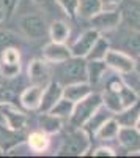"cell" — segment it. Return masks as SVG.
<instances>
[{
	"instance_id": "6da1fadb",
	"label": "cell",
	"mask_w": 140,
	"mask_h": 158,
	"mask_svg": "<svg viewBox=\"0 0 140 158\" xmlns=\"http://www.w3.org/2000/svg\"><path fill=\"white\" fill-rule=\"evenodd\" d=\"M55 74L58 76L55 81L61 85H68L74 82H84L87 79V62L85 57H74L55 63Z\"/></svg>"
},
{
	"instance_id": "7a4b0ae2",
	"label": "cell",
	"mask_w": 140,
	"mask_h": 158,
	"mask_svg": "<svg viewBox=\"0 0 140 158\" xmlns=\"http://www.w3.org/2000/svg\"><path fill=\"white\" fill-rule=\"evenodd\" d=\"M101 104H103V97H99L96 94H90L85 98H82L80 101L74 103V109L69 117L71 125L76 128H82Z\"/></svg>"
},
{
	"instance_id": "3957f363",
	"label": "cell",
	"mask_w": 140,
	"mask_h": 158,
	"mask_svg": "<svg viewBox=\"0 0 140 158\" xmlns=\"http://www.w3.org/2000/svg\"><path fill=\"white\" fill-rule=\"evenodd\" d=\"M88 149H90V139H88L87 133L82 130H77V131L69 133L61 141L58 153L69 155V156H79V155H84Z\"/></svg>"
},
{
	"instance_id": "277c9868",
	"label": "cell",
	"mask_w": 140,
	"mask_h": 158,
	"mask_svg": "<svg viewBox=\"0 0 140 158\" xmlns=\"http://www.w3.org/2000/svg\"><path fill=\"white\" fill-rule=\"evenodd\" d=\"M19 27L24 32L25 36L33 38V40H40L46 33H49V27H47L46 19L43 16H40V15H36V11L21 15Z\"/></svg>"
},
{
	"instance_id": "5b68a950",
	"label": "cell",
	"mask_w": 140,
	"mask_h": 158,
	"mask_svg": "<svg viewBox=\"0 0 140 158\" xmlns=\"http://www.w3.org/2000/svg\"><path fill=\"white\" fill-rule=\"evenodd\" d=\"M104 62L107 63V67L113 70L118 74H131L134 73V57L129 56L128 52L120 51V49H109V52L104 57Z\"/></svg>"
},
{
	"instance_id": "8992f818",
	"label": "cell",
	"mask_w": 140,
	"mask_h": 158,
	"mask_svg": "<svg viewBox=\"0 0 140 158\" xmlns=\"http://www.w3.org/2000/svg\"><path fill=\"white\" fill-rule=\"evenodd\" d=\"M93 29H96L99 33H110L117 30L121 24V13L118 10H101L99 13L90 19Z\"/></svg>"
},
{
	"instance_id": "52a82bcc",
	"label": "cell",
	"mask_w": 140,
	"mask_h": 158,
	"mask_svg": "<svg viewBox=\"0 0 140 158\" xmlns=\"http://www.w3.org/2000/svg\"><path fill=\"white\" fill-rule=\"evenodd\" d=\"M98 38H99V32L93 27L82 32L77 36V40L69 46L71 56H74V57H87V54L90 52V49L93 48V44H95V41Z\"/></svg>"
},
{
	"instance_id": "ba28073f",
	"label": "cell",
	"mask_w": 140,
	"mask_h": 158,
	"mask_svg": "<svg viewBox=\"0 0 140 158\" xmlns=\"http://www.w3.org/2000/svg\"><path fill=\"white\" fill-rule=\"evenodd\" d=\"M121 22L126 27L140 30V0H123L120 5Z\"/></svg>"
},
{
	"instance_id": "9c48e42d",
	"label": "cell",
	"mask_w": 140,
	"mask_h": 158,
	"mask_svg": "<svg viewBox=\"0 0 140 158\" xmlns=\"http://www.w3.org/2000/svg\"><path fill=\"white\" fill-rule=\"evenodd\" d=\"M120 146L129 153L135 155L140 152V131L135 127H121L117 136Z\"/></svg>"
},
{
	"instance_id": "30bf717a",
	"label": "cell",
	"mask_w": 140,
	"mask_h": 158,
	"mask_svg": "<svg viewBox=\"0 0 140 158\" xmlns=\"http://www.w3.org/2000/svg\"><path fill=\"white\" fill-rule=\"evenodd\" d=\"M61 97H63V85L60 82H57V81H50L43 90L40 111L41 112H49L57 104V101Z\"/></svg>"
},
{
	"instance_id": "8fae6325",
	"label": "cell",
	"mask_w": 140,
	"mask_h": 158,
	"mask_svg": "<svg viewBox=\"0 0 140 158\" xmlns=\"http://www.w3.org/2000/svg\"><path fill=\"white\" fill-rule=\"evenodd\" d=\"M43 57L49 63H58L71 57V51L65 43L50 41L43 48Z\"/></svg>"
},
{
	"instance_id": "7c38bea8",
	"label": "cell",
	"mask_w": 140,
	"mask_h": 158,
	"mask_svg": "<svg viewBox=\"0 0 140 158\" xmlns=\"http://www.w3.org/2000/svg\"><path fill=\"white\" fill-rule=\"evenodd\" d=\"M29 79L32 84L46 87L50 79V70L46 60H33L29 67Z\"/></svg>"
},
{
	"instance_id": "4fadbf2b",
	"label": "cell",
	"mask_w": 140,
	"mask_h": 158,
	"mask_svg": "<svg viewBox=\"0 0 140 158\" xmlns=\"http://www.w3.org/2000/svg\"><path fill=\"white\" fill-rule=\"evenodd\" d=\"M121 36V49L120 51H124L128 52L129 56L135 57L140 54V30H134V29H126L124 32L120 33Z\"/></svg>"
},
{
	"instance_id": "5bb4252c",
	"label": "cell",
	"mask_w": 140,
	"mask_h": 158,
	"mask_svg": "<svg viewBox=\"0 0 140 158\" xmlns=\"http://www.w3.org/2000/svg\"><path fill=\"white\" fill-rule=\"evenodd\" d=\"M43 90H44L43 85H36V84L29 85L21 94V103H22V106L30 109V111L40 109L41 98H43Z\"/></svg>"
},
{
	"instance_id": "9a60e30c",
	"label": "cell",
	"mask_w": 140,
	"mask_h": 158,
	"mask_svg": "<svg viewBox=\"0 0 140 158\" xmlns=\"http://www.w3.org/2000/svg\"><path fill=\"white\" fill-rule=\"evenodd\" d=\"M90 94H91V84L88 81L63 85V97L71 100L72 103L80 101L82 98H85L87 95H90Z\"/></svg>"
},
{
	"instance_id": "2e32d148",
	"label": "cell",
	"mask_w": 140,
	"mask_h": 158,
	"mask_svg": "<svg viewBox=\"0 0 140 158\" xmlns=\"http://www.w3.org/2000/svg\"><path fill=\"white\" fill-rule=\"evenodd\" d=\"M138 115H140V100H137L131 106L113 114V117L118 120L120 127H135V123L138 120Z\"/></svg>"
},
{
	"instance_id": "e0dca14e",
	"label": "cell",
	"mask_w": 140,
	"mask_h": 158,
	"mask_svg": "<svg viewBox=\"0 0 140 158\" xmlns=\"http://www.w3.org/2000/svg\"><path fill=\"white\" fill-rule=\"evenodd\" d=\"M112 115H113V112L103 103V104H101V106L93 112V115L88 118V122H87L84 127H87V131H88V133H93V135H95L96 130H98L101 125H103V123L107 120V118H110Z\"/></svg>"
},
{
	"instance_id": "ac0fdd59",
	"label": "cell",
	"mask_w": 140,
	"mask_h": 158,
	"mask_svg": "<svg viewBox=\"0 0 140 158\" xmlns=\"http://www.w3.org/2000/svg\"><path fill=\"white\" fill-rule=\"evenodd\" d=\"M120 128H121V127H120L118 120L112 115L110 118H107V120L96 130L95 136H96L99 141H112V139H115V138L118 136Z\"/></svg>"
},
{
	"instance_id": "d6986e66",
	"label": "cell",
	"mask_w": 140,
	"mask_h": 158,
	"mask_svg": "<svg viewBox=\"0 0 140 158\" xmlns=\"http://www.w3.org/2000/svg\"><path fill=\"white\" fill-rule=\"evenodd\" d=\"M107 63L104 60H88L87 62V79L90 84H98L107 73Z\"/></svg>"
},
{
	"instance_id": "ffe728a7",
	"label": "cell",
	"mask_w": 140,
	"mask_h": 158,
	"mask_svg": "<svg viewBox=\"0 0 140 158\" xmlns=\"http://www.w3.org/2000/svg\"><path fill=\"white\" fill-rule=\"evenodd\" d=\"M49 36H50V41L66 43L68 36H69V25L65 21L55 19L54 22H50V25H49Z\"/></svg>"
},
{
	"instance_id": "44dd1931",
	"label": "cell",
	"mask_w": 140,
	"mask_h": 158,
	"mask_svg": "<svg viewBox=\"0 0 140 158\" xmlns=\"http://www.w3.org/2000/svg\"><path fill=\"white\" fill-rule=\"evenodd\" d=\"M110 48H112L110 46V40L99 35V38L95 41L93 48L90 49V52L87 54L85 59L87 60H104V57H106V54L109 52Z\"/></svg>"
},
{
	"instance_id": "7402d4cb",
	"label": "cell",
	"mask_w": 140,
	"mask_h": 158,
	"mask_svg": "<svg viewBox=\"0 0 140 158\" xmlns=\"http://www.w3.org/2000/svg\"><path fill=\"white\" fill-rule=\"evenodd\" d=\"M101 10H103L101 0H79L77 15L84 19H91Z\"/></svg>"
},
{
	"instance_id": "603a6c76",
	"label": "cell",
	"mask_w": 140,
	"mask_h": 158,
	"mask_svg": "<svg viewBox=\"0 0 140 158\" xmlns=\"http://www.w3.org/2000/svg\"><path fill=\"white\" fill-rule=\"evenodd\" d=\"M27 146L33 152H44L49 147V138L44 131H33L27 139Z\"/></svg>"
},
{
	"instance_id": "cb8c5ba5",
	"label": "cell",
	"mask_w": 140,
	"mask_h": 158,
	"mask_svg": "<svg viewBox=\"0 0 140 158\" xmlns=\"http://www.w3.org/2000/svg\"><path fill=\"white\" fill-rule=\"evenodd\" d=\"M3 117H5V122L10 128L13 130H21L25 123V117L24 114H21L19 111H16L14 108H3Z\"/></svg>"
},
{
	"instance_id": "d4e9b609",
	"label": "cell",
	"mask_w": 140,
	"mask_h": 158,
	"mask_svg": "<svg viewBox=\"0 0 140 158\" xmlns=\"http://www.w3.org/2000/svg\"><path fill=\"white\" fill-rule=\"evenodd\" d=\"M41 118H40V125L43 128L44 133H57L61 127L60 117L50 114V112H41Z\"/></svg>"
},
{
	"instance_id": "484cf974",
	"label": "cell",
	"mask_w": 140,
	"mask_h": 158,
	"mask_svg": "<svg viewBox=\"0 0 140 158\" xmlns=\"http://www.w3.org/2000/svg\"><path fill=\"white\" fill-rule=\"evenodd\" d=\"M72 109H74V103H72L71 100L65 98V97H61V98L57 101V104H55V106L50 109L49 112L54 114V115H57V117H60V118H63V117H71Z\"/></svg>"
},
{
	"instance_id": "4316f807",
	"label": "cell",
	"mask_w": 140,
	"mask_h": 158,
	"mask_svg": "<svg viewBox=\"0 0 140 158\" xmlns=\"http://www.w3.org/2000/svg\"><path fill=\"white\" fill-rule=\"evenodd\" d=\"M57 5L65 11V15L69 18L77 16V8H79V0H55Z\"/></svg>"
},
{
	"instance_id": "83f0119b",
	"label": "cell",
	"mask_w": 140,
	"mask_h": 158,
	"mask_svg": "<svg viewBox=\"0 0 140 158\" xmlns=\"http://www.w3.org/2000/svg\"><path fill=\"white\" fill-rule=\"evenodd\" d=\"M21 71V63H3L0 62V76L3 77H14Z\"/></svg>"
},
{
	"instance_id": "f1b7e54d",
	"label": "cell",
	"mask_w": 140,
	"mask_h": 158,
	"mask_svg": "<svg viewBox=\"0 0 140 158\" xmlns=\"http://www.w3.org/2000/svg\"><path fill=\"white\" fill-rule=\"evenodd\" d=\"M16 3H18V0H0V8L3 10V15H5V18L11 16L13 13H14Z\"/></svg>"
},
{
	"instance_id": "f546056e",
	"label": "cell",
	"mask_w": 140,
	"mask_h": 158,
	"mask_svg": "<svg viewBox=\"0 0 140 158\" xmlns=\"http://www.w3.org/2000/svg\"><path fill=\"white\" fill-rule=\"evenodd\" d=\"M13 44V36L8 32H0V52H2L5 48Z\"/></svg>"
},
{
	"instance_id": "4dcf8cb0",
	"label": "cell",
	"mask_w": 140,
	"mask_h": 158,
	"mask_svg": "<svg viewBox=\"0 0 140 158\" xmlns=\"http://www.w3.org/2000/svg\"><path fill=\"white\" fill-rule=\"evenodd\" d=\"M123 0H101L103 10H118Z\"/></svg>"
},
{
	"instance_id": "1f68e13d",
	"label": "cell",
	"mask_w": 140,
	"mask_h": 158,
	"mask_svg": "<svg viewBox=\"0 0 140 158\" xmlns=\"http://www.w3.org/2000/svg\"><path fill=\"white\" fill-rule=\"evenodd\" d=\"M115 152H113L110 147H99L93 152V156H113Z\"/></svg>"
},
{
	"instance_id": "d6a6232c",
	"label": "cell",
	"mask_w": 140,
	"mask_h": 158,
	"mask_svg": "<svg viewBox=\"0 0 140 158\" xmlns=\"http://www.w3.org/2000/svg\"><path fill=\"white\" fill-rule=\"evenodd\" d=\"M134 73L140 77V54L134 57Z\"/></svg>"
},
{
	"instance_id": "836d02e7",
	"label": "cell",
	"mask_w": 140,
	"mask_h": 158,
	"mask_svg": "<svg viewBox=\"0 0 140 158\" xmlns=\"http://www.w3.org/2000/svg\"><path fill=\"white\" fill-rule=\"evenodd\" d=\"M35 2H36L38 5H41V6H50L52 3H57L55 0H35Z\"/></svg>"
},
{
	"instance_id": "e575fe53",
	"label": "cell",
	"mask_w": 140,
	"mask_h": 158,
	"mask_svg": "<svg viewBox=\"0 0 140 158\" xmlns=\"http://www.w3.org/2000/svg\"><path fill=\"white\" fill-rule=\"evenodd\" d=\"M3 18H5V15H3V10H2V8H0V22H2V21H3Z\"/></svg>"
},
{
	"instance_id": "d590c367",
	"label": "cell",
	"mask_w": 140,
	"mask_h": 158,
	"mask_svg": "<svg viewBox=\"0 0 140 158\" xmlns=\"http://www.w3.org/2000/svg\"><path fill=\"white\" fill-rule=\"evenodd\" d=\"M135 128L140 131V115H138V120H137V123H135Z\"/></svg>"
},
{
	"instance_id": "8d00e7d4",
	"label": "cell",
	"mask_w": 140,
	"mask_h": 158,
	"mask_svg": "<svg viewBox=\"0 0 140 158\" xmlns=\"http://www.w3.org/2000/svg\"><path fill=\"white\" fill-rule=\"evenodd\" d=\"M3 153H5V152H3V150H2V149H0V155H3Z\"/></svg>"
}]
</instances>
